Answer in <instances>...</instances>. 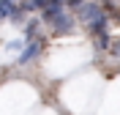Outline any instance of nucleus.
Masks as SVG:
<instances>
[{"label":"nucleus","mask_w":120,"mask_h":115,"mask_svg":"<svg viewBox=\"0 0 120 115\" xmlns=\"http://www.w3.org/2000/svg\"><path fill=\"white\" fill-rule=\"evenodd\" d=\"M44 19L55 28V33H68L74 28V16L66 11V3H63V0H52V3H49Z\"/></svg>","instance_id":"f257e3e1"},{"label":"nucleus","mask_w":120,"mask_h":115,"mask_svg":"<svg viewBox=\"0 0 120 115\" xmlns=\"http://www.w3.org/2000/svg\"><path fill=\"white\" fill-rule=\"evenodd\" d=\"M74 8H76V19H79V22H85L87 28L96 22V19H101V16H104V8L98 6V3H74Z\"/></svg>","instance_id":"f03ea898"},{"label":"nucleus","mask_w":120,"mask_h":115,"mask_svg":"<svg viewBox=\"0 0 120 115\" xmlns=\"http://www.w3.org/2000/svg\"><path fill=\"white\" fill-rule=\"evenodd\" d=\"M38 52H41V41H38V38H36V41H27V44H25V49H22V55H19V60H16V63H19V66H25V63H30V60H33V58H36Z\"/></svg>","instance_id":"7ed1b4c3"},{"label":"nucleus","mask_w":120,"mask_h":115,"mask_svg":"<svg viewBox=\"0 0 120 115\" xmlns=\"http://www.w3.org/2000/svg\"><path fill=\"white\" fill-rule=\"evenodd\" d=\"M16 11H19L16 3H11V0H0V19H11Z\"/></svg>","instance_id":"20e7f679"},{"label":"nucleus","mask_w":120,"mask_h":115,"mask_svg":"<svg viewBox=\"0 0 120 115\" xmlns=\"http://www.w3.org/2000/svg\"><path fill=\"white\" fill-rule=\"evenodd\" d=\"M104 30H106V16H101V19H96V22L90 25V33L93 36H104Z\"/></svg>","instance_id":"39448f33"},{"label":"nucleus","mask_w":120,"mask_h":115,"mask_svg":"<svg viewBox=\"0 0 120 115\" xmlns=\"http://www.w3.org/2000/svg\"><path fill=\"white\" fill-rule=\"evenodd\" d=\"M109 44H112V38L106 36V33H104V36H96V47H98V49H109Z\"/></svg>","instance_id":"423d86ee"},{"label":"nucleus","mask_w":120,"mask_h":115,"mask_svg":"<svg viewBox=\"0 0 120 115\" xmlns=\"http://www.w3.org/2000/svg\"><path fill=\"white\" fill-rule=\"evenodd\" d=\"M109 52L115 58H120V38H112V44H109Z\"/></svg>","instance_id":"0eeeda50"}]
</instances>
